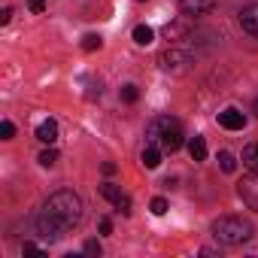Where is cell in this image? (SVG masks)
<instances>
[{
  "mask_svg": "<svg viewBox=\"0 0 258 258\" xmlns=\"http://www.w3.org/2000/svg\"><path fill=\"white\" fill-rule=\"evenodd\" d=\"M79 219H82V198L76 191H70V188H61V191H55L43 204V213L37 219V228H40L43 237L55 240V237L67 234L70 228H76Z\"/></svg>",
  "mask_w": 258,
  "mask_h": 258,
  "instance_id": "cell-1",
  "label": "cell"
},
{
  "mask_svg": "<svg viewBox=\"0 0 258 258\" xmlns=\"http://www.w3.org/2000/svg\"><path fill=\"white\" fill-rule=\"evenodd\" d=\"M213 237L225 246H243L255 237V225L243 216H222L213 222Z\"/></svg>",
  "mask_w": 258,
  "mask_h": 258,
  "instance_id": "cell-2",
  "label": "cell"
},
{
  "mask_svg": "<svg viewBox=\"0 0 258 258\" xmlns=\"http://www.w3.org/2000/svg\"><path fill=\"white\" fill-rule=\"evenodd\" d=\"M146 140L161 146L164 152H176L182 146V124L170 115H155L146 127Z\"/></svg>",
  "mask_w": 258,
  "mask_h": 258,
  "instance_id": "cell-3",
  "label": "cell"
},
{
  "mask_svg": "<svg viewBox=\"0 0 258 258\" xmlns=\"http://www.w3.org/2000/svg\"><path fill=\"white\" fill-rule=\"evenodd\" d=\"M158 64H161V70L164 73H173V76H185L188 70H191V55L188 52H182V49H164L161 55H158Z\"/></svg>",
  "mask_w": 258,
  "mask_h": 258,
  "instance_id": "cell-4",
  "label": "cell"
},
{
  "mask_svg": "<svg viewBox=\"0 0 258 258\" xmlns=\"http://www.w3.org/2000/svg\"><path fill=\"white\" fill-rule=\"evenodd\" d=\"M100 198H106V201H109V204H112V207L121 213V216H131V198H127V195H124L118 185H112V182H103V185H100Z\"/></svg>",
  "mask_w": 258,
  "mask_h": 258,
  "instance_id": "cell-5",
  "label": "cell"
},
{
  "mask_svg": "<svg viewBox=\"0 0 258 258\" xmlns=\"http://www.w3.org/2000/svg\"><path fill=\"white\" fill-rule=\"evenodd\" d=\"M237 195L243 198V204H246L249 210H258V173H255V170L237 182Z\"/></svg>",
  "mask_w": 258,
  "mask_h": 258,
  "instance_id": "cell-6",
  "label": "cell"
},
{
  "mask_svg": "<svg viewBox=\"0 0 258 258\" xmlns=\"http://www.w3.org/2000/svg\"><path fill=\"white\" fill-rule=\"evenodd\" d=\"M240 28H243L249 37L258 40V4H249V7L240 10Z\"/></svg>",
  "mask_w": 258,
  "mask_h": 258,
  "instance_id": "cell-7",
  "label": "cell"
},
{
  "mask_svg": "<svg viewBox=\"0 0 258 258\" xmlns=\"http://www.w3.org/2000/svg\"><path fill=\"white\" fill-rule=\"evenodd\" d=\"M219 124H222V127H228V131H243V127H246V115H243L240 109L228 106V109H222V112H219Z\"/></svg>",
  "mask_w": 258,
  "mask_h": 258,
  "instance_id": "cell-8",
  "label": "cell"
},
{
  "mask_svg": "<svg viewBox=\"0 0 258 258\" xmlns=\"http://www.w3.org/2000/svg\"><path fill=\"white\" fill-rule=\"evenodd\" d=\"M216 7V0H179V10H182V16H204V13H210Z\"/></svg>",
  "mask_w": 258,
  "mask_h": 258,
  "instance_id": "cell-9",
  "label": "cell"
},
{
  "mask_svg": "<svg viewBox=\"0 0 258 258\" xmlns=\"http://www.w3.org/2000/svg\"><path fill=\"white\" fill-rule=\"evenodd\" d=\"M188 31H191V16H179L176 22H170V25L164 28V37H167V40H182Z\"/></svg>",
  "mask_w": 258,
  "mask_h": 258,
  "instance_id": "cell-10",
  "label": "cell"
},
{
  "mask_svg": "<svg viewBox=\"0 0 258 258\" xmlns=\"http://www.w3.org/2000/svg\"><path fill=\"white\" fill-rule=\"evenodd\" d=\"M161 146H155V143H146V149H143V155H140V161H143V167L146 170H155L158 164H161Z\"/></svg>",
  "mask_w": 258,
  "mask_h": 258,
  "instance_id": "cell-11",
  "label": "cell"
},
{
  "mask_svg": "<svg viewBox=\"0 0 258 258\" xmlns=\"http://www.w3.org/2000/svg\"><path fill=\"white\" fill-rule=\"evenodd\" d=\"M37 140H40V143H49V146L58 140V124H55L52 118L40 121V127H37Z\"/></svg>",
  "mask_w": 258,
  "mask_h": 258,
  "instance_id": "cell-12",
  "label": "cell"
},
{
  "mask_svg": "<svg viewBox=\"0 0 258 258\" xmlns=\"http://www.w3.org/2000/svg\"><path fill=\"white\" fill-rule=\"evenodd\" d=\"M188 155H191V161H204V158H207V140L195 134V137L188 140Z\"/></svg>",
  "mask_w": 258,
  "mask_h": 258,
  "instance_id": "cell-13",
  "label": "cell"
},
{
  "mask_svg": "<svg viewBox=\"0 0 258 258\" xmlns=\"http://www.w3.org/2000/svg\"><path fill=\"white\" fill-rule=\"evenodd\" d=\"M243 167H249V170L258 173V143H249L243 149Z\"/></svg>",
  "mask_w": 258,
  "mask_h": 258,
  "instance_id": "cell-14",
  "label": "cell"
},
{
  "mask_svg": "<svg viewBox=\"0 0 258 258\" xmlns=\"http://www.w3.org/2000/svg\"><path fill=\"white\" fill-rule=\"evenodd\" d=\"M152 37H155V34H152L149 25H137V28H134V43H137V46H149Z\"/></svg>",
  "mask_w": 258,
  "mask_h": 258,
  "instance_id": "cell-15",
  "label": "cell"
},
{
  "mask_svg": "<svg viewBox=\"0 0 258 258\" xmlns=\"http://www.w3.org/2000/svg\"><path fill=\"white\" fill-rule=\"evenodd\" d=\"M219 164H222L225 173H234V170H237V158H234L231 152H219Z\"/></svg>",
  "mask_w": 258,
  "mask_h": 258,
  "instance_id": "cell-16",
  "label": "cell"
},
{
  "mask_svg": "<svg viewBox=\"0 0 258 258\" xmlns=\"http://www.w3.org/2000/svg\"><path fill=\"white\" fill-rule=\"evenodd\" d=\"M82 49H85V52H97V49H100V37H97V34H85V37H82Z\"/></svg>",
  "mask_w": 258,
  "mask_h": 258,
  "instance_id": "cell-17",
  "label": "cell"
},
{
  "mask_svg": "<svg viewBox=\"0 0 258 258\" xmlns=\"http://www.w3.org/2000/svg\"><path fill=\"white\" fill-rule=\"evenodd\" d=\"M37 161H40V164H43V167H52V164H55V161H58V149H43V152H40V158H37Z\"/></svg>",
  "mask_w": 258,
  "mask_h": 258,
  "instance_id": "cell-18",
  "label": "cell"
},
{
  "mask_svg": "<svg viewBox=\"0 0 258 258\" xmlns=\"http://www.w3.org/2000/svg\"><path fill=\"white\" fill-rule=\"evenodd\" d=\"M137 97H140L137 85H124V88H121V100H124V103H137Z\"/></svg>",
  "mask_w": 258,
  "mask_h": 258,
  "instance_id": "cell-19",
  "label": "cell"
},
{
  "mask_svg": "<svg viewBox=\"0 0 258 258\" xmlns=\"http://www.w3.org/2000/svg\"><path fill=\"white\" fill-rule=\"evenodd\" d=\"M16 137V124L13 121H0V140H13Z\"/></svg>",
  "mask_w": 258,
  "mask_h": 258,
  "instance_id": "cell-20",
  "label": "cell"
},
{
  "mask_svg": "<svg viewBox=\"0 0 258 258\" xmlns=\"http://www.w3.org/2000/svg\"><path fill=\"white\" fill-rule=\"evenodd\" d=\"M149 210H152L155 216H164V213H167V201H164V198H152V204H149Z\"/></svg>",
  "mask_w": 258,
  "mask_h": 258,
  "instance_id": "cell-21",
  "label": "cell"
},
{
  "mask_svg": "<svg viewBox=\"0 0 258 258\" xmlns=\"http://www.w3.org/2000/svg\"><path fill=\"white\" fill-rule=\"evenodd\" d=\"M28 10H31L34 16H43V10H46V4H43V0H28Z\"/></svg>",
  "mask_w": 258,
  "mask_h": 258,
  "instance_id": "cell-22",
  "label": "cell"
},
{
  "mask_svg": "<svg viewBox=\"0 0 258 258\" xmlns=\"http://www.w3.org/2000/svg\"><path fill=\"white\" fill-rule=\"evenodd\" d=\"M100 252H103V249H100L97 240H88V243H85V255H100Z\"/></svg>",
  "mask_w": 258,
  "mask_h": 258,
  "instance_id": "cell-23",
  "label": "cell"
},
{
  "mask_svg": "<svg viewBox=\"0 0 258 258\" xmlns=\"http://www.w3.org/2000/svg\"><path fill=\"white\" fill-rule=\"evenodd\" d=\"M25 252H28V255H43V252H40V246H37V243H31V240L25 243Z\"/></svg>",
  "mask_w": 258,
  "mask_h": 258,
  "instance_id": "cell-24",
  "label": "cell"
},
{
  "mask_svg": "<svg viewBox=\"0 0 258 258\" xmlns=\"http://www.w3.org/2000/svg\"><path fill=\"white\" fill-rule=\"evenodd\" d=\"M10 19H13V10L4 7V13H0V25H10Z\"/></svg>",
  "mask_w": 258,
  "mask_h": 258,
  "instance_id": "cell-25",
  "label": "cell"
},
{
  "mask_svg": "<svg viewBox=\"0 0 258 258\" xmlns=\"http://www.w3.org/2000/svg\"><path fill=\"white\" fill-rule=\"evenodd\" d=\"M100 234H112V222L109 219H100Z\"/></svg>",
  "mask_w": 258,
  "mask_h": 258,
  "instance_id": "cell-26",
  "label": "cell"
},
{
  "mask_svg": "<svg viewBox=\"0 0 258 258\" xmlns=\"http://www.w3.org/2000/svg\"><path fill=\"white\" fill-rule=\"evenodd\" d=\"M103 173H106V176H112V173H115V164H112V161H106V164H103Z\"/></svg>",
  "mask_w": 258,
  "mask_h": 258,
  "instance_id": "cell-27",
  "label": "cell"
},
{
  "mask_svg": "<svg viewBox=\"0 0 258 258\" xmlns=\"http://www.w3.org/2000/svg\"><path fill=\"white\" fill-rule=\"evenodd\" d=\"M252 112H255V118H258V100H255V106H252Z\"/></svg>",
  "mask_w": 258,
  "mask_h": 258,
  "instance_id": "cell-28",
  "label": "cell"
}]
</instances>
